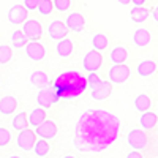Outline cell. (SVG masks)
<instances>
[{"instance_id":"6da1fadb","label":"cell","mask_w":158,"mask_h":158,"mask_svg":"<svg viewBox=\"0 0 158 158\" xmlns=\"http://www.w3.org/2000/svg\"><path fill=\"white\" fill-rule=\"evenodd\" d=\"M120 133L118 117L106 109L90 108L76 122L73 144L77 152L95 155L106 150L115 142Z\"/></svg>"},{"instance_id":"7a4b0ae2","label":"cell","mask_w":158,"mask_h":158,"mask_svg":"<svg viewBox=\"0 0 158 158\" xmlns=\"http://www.w3.org/2000/svg\"><path fill=\"white\" fill-rule=\"evenodd\" d=\"M51 84V81H49ZM89 82H87V77L82 76V73L79 71H74V70H67L60 73L56 81L52 82V87L56 89V94H57V98L59 101L63 100H74L77 97H81L85 89H87Z\"/></svg>"},{"instance_id":"3957f363","label":"cell","mask_w":158,"mask_h":158,"mask_svg":"<svg viewBox=\"0 0 158 158\" xmlns=\"http://www.w3.org/2000/svg\"><path fill=\"white\" fill-rule=\"evenodd\" d=\"M59 98H57V94H56V89L52 87V84H48L44 87H41V90L38 92L36 95V103L38 106H41L44 109L51 108L54 103H57Z\"/></svg>"},{"instance_id":"277c9868","label":"cell","mask_w":158,"mask_h":158,"mask_svg":"<svg viewBox=\"0 0 158 158\" xmlns=\"http://www.w3.org/2000/svg\"><path fill=\"white\" fill-rule=\"evenodd\" d=\"M130 74H131L130 68L127 67V65H123V63H114V67H111L109 71H108L109 81L112 84H123V82H127Z\"/></svg>"},{"instance_id":"5b68a950","label":"cell","mask_w":158,"mask_h":158,"mask_svg":"<svg viewBox=\"0 0 158 158\" xmlns=\"http://www.w3.org/2000/svg\"><path fill=\"white\" fill-rule=\"evenodd\" d=\"M101 65H103V56H101V52L94 49V51H89L87 54L84 56L82 59V68L90 73V71H98L101 68Z\"/></svg>"},{"instance_id":"8992f818","label":"cell","mask_w":158,"mask_h":158,"mask_svg":"<svg viewBox=\"0 0 158 158\" xmlns=\"http://www.w3.org/2000/svg\"><path fill=\"white\" fill-rule=\"evenodd\" d=\"M16 142H18V147L24 152H30L33 150V146L36 142V133L29 128H24L19 131V135L16 138Z\"/></svg>"},{"instance_id":"52a82bcc","label":"cell","mask_w":158,"mask_h":158,"mask_svg":"<svg viewBox=\"0 0 158 158\" xmlns=\"http://www.w3.org/2000/svg\"><path fill=\"white\" fill-rule=\"evenodd\" d=\"M127 142L131 149L135 150H144L149 144V138L144 133L142 130H131L128 136H127Z\"/></svg>"},{"instance_id":"ba28073f","label":"cell","mask_w":158,"mask_h":158,"mask_svg":"<svg viewBox=\"0 0 158 158\" xmlns=\"http://www.w3.org/2000/svg\"><path fill=\"white\" fill-rule=\"evenodd\" d=\"M111 94H112V82L111 81H103L101 79L94 87H90V97L97 101L106 100Z\"/></svg>"},{"instance_id":"9c48e42d","label":"cell","mask_w":158,"mask_h":158,"mask_svg":"<svg viewBox=\"0 0 158 158\" xmlns=\"http://www.w3.org/2000/svg\"><path fill=\"white\" fill-rule=\"evenodd\" d=\"M22 32L29 38V41H38L43 35V27L36 19H27L22 24Z\"/></svg>"},{"instance_id":"30bf717a","label":"cell","mask_w":158,"mask_h":158,"mask_svg":"<svg viewBox=\"0 0 158 158\" xmlns=\"http://www.w3.org/2000/svg\"><path fill=\"white\" fill-rule=\"evenodd\" d=\"M29 18V10L24 5H13L8 10V21L13 25H21L27 21Z\"/></svg>"},{"instance_id":"8fae6325","label":"cell","mask_w":158,"mask_h":158,"mask_svg":"<svg viewBox=\"0 0 158 158\" xmlns=\"http://www.w3.org/2000/svg\"><path fill=\"white\" fill-rule=\"evenodd\" d=\"M35 133L38 138L43 139H54L57 136V125L52 120H43L40 125L35 127Z\"/></svg>"},{"instance_id":"7c38bea8","label":"cell","mask_w":158,"mask_h":158,"mask_svg":"<svg viewBox=\"0 0 158 158\" xmlns=\"http://www.w3.org/2000/svg\"><path fill=\"white\" fill-rule=\"evenodd\" d=\"M25 54L33 62H41L46 57V48L40 41H30L25 44Z\"/></svg>"},{"instance_id":"4fadbf2b","label":"cell","mask_w":158,"mask_h":158,"mask_svg":"<svg viewBox=\"0 0 158 158\" xmlns=\"http://www.w3.org/2000/svg\"><path fill=\"white\" fill-rule=\"evenodd\" d=\"M65 24H67V27L71 32L79 33V32H82L85 29V18L82 16V13H70V15L67 16Z\"/></svg>"},{"instance_id":"5bb4252c","label":"cell","mask_w":158,"mask_h":158,"mask_svg":"<svg viewBox=\"0 0 158 158\" xmlns=\"http://www.w3.org/2000/svg\"><path fill=\"white\" fill-rule=\"evenodd\" d=\"M70 29L67 27V24L62 22V21H52L48 27V33H49V38L51 40H62L68 35Z\"/></svg>"},{"instance_id":"9a60e30c","label":"cell","mask_w":158,"mask_h":158,"mask_svg":"<svg viewBox=\"0 0 158 158\" xmlns=\"http://www.w3.org/2000/svg\"><path fill=\"white\" fill-rule=\"evenodd\" d=\"M56 51H57V56L62 57V59H67L73 54V51H74V46H73V41L71 40H68L67 36L59 40V43L56 46Z\"/></svg>"},{"instance_id":"2e32d148","label":"cell","mask_w":158,"mask_h":158,"mask_svg":"<svg viewBox=\"0 0 158 158\" xmlns=\"http://www.w3.org/2000/svg\"><path fill=\"white\" fill-rule=\"evenodd\" d=\"M150 10H147V8H144V5H141V6H133L131 8V11H130V18H131V21L133 22H136V24H142V22H146L147 19H149V16H150Z\"/></svg>"},{"instance_id":"e0dca14e","label":"cell","mask_w":158,"mask_h":158,"mask_svg":"<svg viewBox=\"0 0 158 158\" xmlns=\"http://www.w3.org/2000/svg\"><path fill=\"white\" fill-rule=\"evenodd\" d=\"M152 41V35L149 30L146 29H136L135 33H133V43L138 46V48H146L149 46Z\"/></svg>"},{"instance_id":"ac0fdd59","label":"cell","mask_w":158,"mask_h":158,"mask_svg":"<svg viewBox=\"0 0 158 158\" xmlns=\"http://www.w3.org/2000/svg\"><path fill=\"white\" fill-rule=\"evenodd\" d=\"M18 108V100L15 97H3L0 98V114L11 115Z\"/></svg>"},{"instance_id":"d6986e66","label":"cell","mask_w":158,"mask_h":158,"mask_svg":"<svg viewBox=\"0 0 158 158\" xmlns=\"http://www.w3.org/2000/svg\"><path fill=\"white\" fill-rule=\"evenodd\" d=\"M156 122H158V115L152 111H144L139 117V123L142 127V130H152L156 127Z\"/></svg>"},{"instance_id":"ffe728a7","label":"cell","mask_w":158,"mask_h":158,"mask_svg":"<svg viewBox=\"0 0 158 158\" xmlns=\"http://www.w3.org/2000/svg\"><path fill=\"white\" fill-rule=\"evenodd\" d=\"M30 82H32L35 87L41 89V87H44V85L49 84V76H48V73L43 71V70H36V71H33V73L30 74Z\"/></svg>"},{"instance_id":"44dd1931","label":"cell","mask_w":158,"mask_h":158,"mask_svg":"<svg viewBox=\"0 0 158 158\" xmlns=\"http://www.w3.org/2000/svg\"><path fill=\"white\" fill-rule=\"evenodd\" d=\"M111 62L112 63H125L127 59H128V49L123 48V46H115L112 51H111Z\"/></svg>"},{"instance_id":"7402d4cb","label":"cell","mask_w":158,"mask_h":158,"mask_svg":"<svg viewBox=\"0 0 158 158\" xmlns=\"http://www.w3.org/2000/svg\"><path fill=\"white\" fill-rule=\"evenodd\" d=\"M156 71V63L153 60H144L138 65V74L142 77H149Z\"/></svg>"},{"instance_id":"603a6c76","label":"cell","mask_w":158,"mask_h":158,"mask_svg":"<svg viewBox=\"0 0 158 158\" xmlns=\"http://www.w3.org/2000/svg\"><path fill=\"white\" fill-rule=\"evenodd\" d=\"M43 120H46V109L44 108H36V109H33L30 114H29V123L32 125V127H36V125H40Z\"/></svg>"},{"instance_id":"cb8c5ba5","label":"cell","mask_w":158,"mask_h":158,"mask_svg":"<svg viewBox=\"0 0 158 158\" xmlns=\"http://www.w3.org/2000/svg\"><path fill=\"white\" fill-rule=\"evenodd\" d=\"M27 41H29V38L25 36V33L22 30H15V32H13V35H11V44H13V48H16V49L25 48Z\"/></svg>"},{"instance_id":"d4e9b609","label":"cell","mask_w":158,"mask_h":158,"mask_svg":"<svg viewBox=\"0 0 158 158\" xmlns=\"http://www.w3.org/2000/svg\"><path fill=\"white\" fill-rule=\"evenodd\" d=\"M108 44H109V40L104 33L98 32V33L94 35V38H92V46H94V49H97V51H104L108 48Z\"/></svg>"},{"instance_id":"484cf974","label":"cell","mask_w":158,"mask_h":158,"mask_svg":"<svg viewBox=\"0 0 158 158\" xmlns=\"http://www.w3.org/2000/svg\"><path fill=\"white\" fill-rule=\"evenodd\" d=\"M150 98L146 95V94H139L136 98H135V108L139 111V112H144V111H149L150 109Z\"/></svg>"},{"instance_id":"4316f807","label":"cell","mask_w":158,"mask_h":158,"mask_svg":"<svg viewBox=\"0 0 158 158\" xmlns=\"http://www.w3.org/2000/svg\"><path fill=\"white\" fill-rule=\"evenodd\" d=\"M33 152H35L36 156H46V155H49L51 147H49L48 139H43V138L38 139V141L35 142V146H33Z\"/></svg>"},{"instance_id":"83f0119b","label":"cell","mask_w":158,"mask_h":158,"mask_svg":"<svg viewBox=\"0 0 158 158\" xmlns=\"http://www.w3.org/2000/svg\"><path fill=\"white\" fill-rule=\"evenodd\" d=\"M29 125H30L29 123V117H27L25 112H19V114L15 115V118H13V128L18 130V131H21L24 128H29Z\"/></svg>"},{"instance_id":"f1b7e54d","label":"cell","mask_w":158,"mask_h":158,"mask_svg":"<svg viewBox=\"0 0 158 158\" xmlns=\"http://www.w3.org/2000/svg\"><path fill=\"white\" fill-rule=\"evenodd\" d=\"M36 10L41 16H49L54 11V3H52V0H41Z\"/></svg>"},{"instance_id":"f546056e","label":"cell","mask_w":158,"mask_h":158,"mask_svg":"<svg viewBox=\"0 0 158 158\" xmlns=\"http://www.w3.org/2000/svg\"><path fill=\"white\" fill-rule=\"evenodd\" d=\"M13 59V49L6 44H0V65H6Z\"/></svg>"},{"instance_id":"4dcf8cb0","label":"cell","mask_w":158,"mask_h":158,"mask_svg":"<svg viewBox=\"0 0 158 158\" xmlns=\"http://www.w3.org/2000/svg\"><path fill=\"white\" fill-rule=\"evenodd\" d=\"M54 3V10L63 13V11H68L70 6H71V0H52Z\"/></svg>"},{"instance_id":"1f68e13d","label":"cell","mask_w":158,"mask_h":158,"mask_svg":"<svg viewBox=\"0 0 158 158\" xmlns=\"http://www.w3.org/2000/svg\"><path fill=\"white\" fill-rule=\"evenodd\" d=\"M11 141V135H10V131L3 127H0V149H3L6 147L8 144Z\"/></svg>"},{"instance_id":"d6a6232c","label":"cell","mask_w":158,"mask_h":158,"mask_svg":"<svg viewBox=\"0 0 158 158\" xmlns=\"http://www.w3.org/2000/svg\"><path fill=\"white\" fill-rule=\"evenodd\" d=\"M101 81V77L97 74V71H90L89 73V76H87V82H89V89L90 87H94L97 82H100Z\"/></svg>"},{"instance_id":"836d02e7","label":"cell","mask_w":158,"mask_h":158,"mask_svg":"<svg viewBox=\"0 0 158 158\" xmlns=\"http://www.w3.org/2000/svg\"><path fill=\"white\" fill-rule=\"evenodd\" d=\"M40 2H41V0H24V6L27 8L29 11H33V10L38 8Z\"/></svg>"},{"instance_id":"e575fe53","label":"cell","mask_w":158,"mask_h":158,"mask_svg":"<svg viewBox=\"0 0 158 158\" xmlns=\"http://www.w3.org/2000/svg\"><path fill=\"white\" fill-rule=\"evenodd\" d=\"M141 156H142L141 152H130V153L127 155V158H141Z\"/></svg>"},{"instance_id":"d590c367","label":"cell","mask_w":158,"mask_h":158,"mask_svg":"<svg viewBox=\"0 0 158 158\" xmlns=\"http://www.w3.org/2000/svg\"><path fill=\"white\" fill-rule=\"evenodd\" d=\"M152 18H153V21L155 22H158V5L153 8V11H152Z\"/></svg>"},{"instance_id":"8d00e7d4","label":"cell","mask_w":158,"mask_h":158,"mask_svg":"<svg viewBox=\"0 0 158 158\" xmlns=\"http://www.w3.org/2000/svg\"><path fill=\"white\" fill-rule=\"evenodd\" d=\"M146 2H147V0H131V3L136 5V6H141V5H144Z\"/></svg>"},{"instance_id":"74e56055","label":"cell","mask_w":158,"mask_h":158,"mask_svg":"<svg viewBox=\"0 0 158 158\" xmlns=\"http://www.w3.org/2000/svg\"><path fill=\"white\" fill-rule=\"evenodd\" d=\"M120 5H128V3H131V0H117Z\"/></svg>"},{"instance_id":"f35d334b","label":"cell","mask_w":158,"mask_h":158,"mask_svg":"<svg viewBox=\"0 0 158 158\" xmlns=\"http://www.w3.org/2000/svg\"><path fill=\"white\" fill-rule=\"evenodd\" d=\"M156 115H158V112H156Z\"/></svg>"}]
</instances>
